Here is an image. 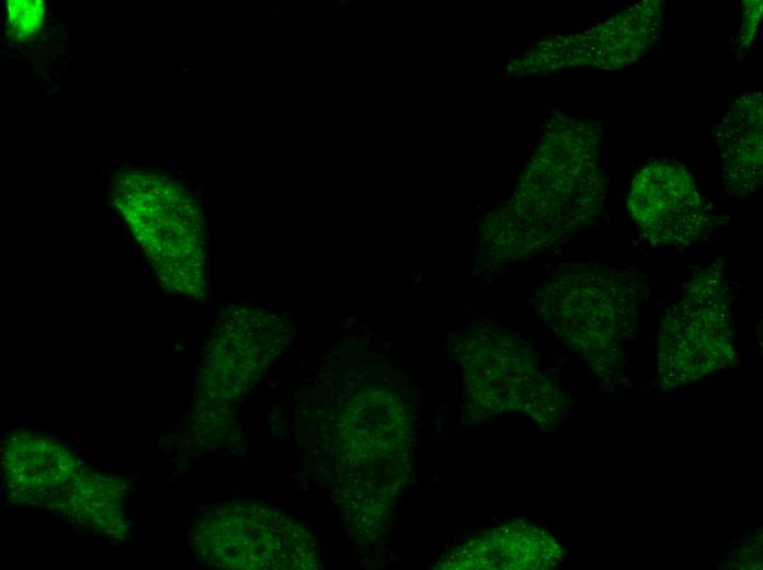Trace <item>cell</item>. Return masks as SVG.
Here are the masks:
<instances>
[{
    "mask_svg": "<svg viewBox=\"0 0 763 570\" xmlns=\"http://www.w3.org/2000/svg\"><path fill=\"white\" fill-rule=\"evenodd\" d=\"M412 408L385 372L353 373L331 419V480L353 537L374 544L386 533L410 478Z\"/></svg>",
    "mask_w": 763,
    "mask_h": 570,
    "instance_id": "cell-1",
    "label": "cell"
},
{
    "mask_svg": "<svg viewBox=\"0 0 763 570\" xmlns=\"http://www.w3.org/2000/svg\"><path fill=\"white\" fill-rule=\"evenodd\" d=\"M601 135L593 122L562 119L549 127L511 201L482 231L483 269L531 259L596 218L606 196Z\"/></svg>",
    "mask_w": 763,
    "mask_h": 570,
    "instance_id": "cell-2",
    "label": "cell"
},
{
    "mask_svg": "<svg viewBox=\"0 0 763 570\" xmlns=\"http://www.w3.org/2000/svg\"><path fill=\"white\" fill-rule=\"evenodd\" d=\"M649 294L644 274L592 262L563 264L534 294L542 320L580 355L605 389L626 378L627 351Z\"/></svg>",
    "mask_w": 763,
    "mask_h": 570,
    "instance_id": "cell-3",
    "label": "cell"
},
{
    "mask_svg": "<svg viewBox=\"0 0 763 570\" xmlns=\"http://www.w3.org/2000/svg\"><path fill=\"white\" fill-rule=\"evenodd\" d=\"M114 207L169 293L193 300L207 295V255L202 213L170 176L126 169L111 182Z\"/></svg>",
    "mask_w": 763,
    "mask_h": 570,
    "instance_id": "cell-4",
    "label": "cell"
},
{
    "mask_svg": "<svg viewBox=\"0 0 763 570\" xmlns=\"http://www.w3.org/2000/svg\"><path fill=\"white\" fill-rule=\"evenodd\" d=\"M451 351L463 375L465 409L471 421L520 412L544 430L562 422L566 392L516 333L476 322L452 335Z\"/></svg>",
    "mask_w": 763,
    "mask_h": 570,
    "instance_id": "cell-5",
    "label": "cell"
},
{
    "mask_svg": "<svg viewBox=\"0 0 763 570\" xmlns=\"http://www.w3.org/2000/svg\"><path fill=\"white\" fill-rule=\"evenodd\" d=\"M192 548L208 567L239 570L320 568L312 532L285 512L258 501L205 509L191 534Z\"/></svg>",
    "mask_w": 763,
    "mask_h": 570,
    "instance_id": "cell-6",
    "label": "cell"
},
{
    "mask_svg": "<svg viewBox=\"0 0 763 570\" xmlns=\"http://www.w3.org/2000/svg\"><path fill=\"white\" fill-rule=\"evenodd\" d=\"M730 289L722 263L698 270L661 318L657 376L664 390L737 366Z\"/></svg>",
    "mask_w": 763,
    "mask_h": 570,
    "instance_id": "cell-7",
    "label": "cell"
},
{
    "mask_svg": "<svg viewBox=\"0 0 763 570\" xmlns=\"http://www.w3.org/2000/svg\"><path fill=\"white\" fill-rule=\"evenodd\" d=\"M291 321L253 307H231L207 341L196 381L201 408H226L242 398L285 352Z\"/></svg>",
    "mask_w": 763,
    "mask_h": 570,
    "instance_id": "cell-8",
    "label": "cell"
},
{
    "mask_svg": "<svg viewBox=\"0 0 763 570\" xmlns=\"http://www.w3.org/2000/svg\"><path fill=\"white\" fill-rule=\"evenodd\" d=\"M627 210L654 247H686L703 233L707 217L696 183L675 162H652L633 178Z\"/></svg>",
    "mask_w": 763,
    "mask_h": 570,
    "instance_id": "cell-9",
    "label": "cell"
},
{
    "mask_svg": "<svg viewBox=\"0 0 763 570\" xmlns=\"http://www.w3.org/2000/svg\"><path fill=\"white\" fill-rule=\"evenodd\" d=\"M664 2L644 0L578 35L560 39L562 45L540 48L537 57L549 66L588 65L606 70L628 66L646 55L659 34Z\"/></svg>",
    "mask_w": 763,
    "mask_h": 570,
    "instance_id": "cell-10",
    "label": "cell"
},
{
    "mask_svg": "<svg viewBox=\"0 0 763 570\" xmlns=\"http://www.w3.org/2000/svg\"><path fill=\"white\" fill-rule=\"evenodd\" d=\"M9 497L22 504H49L82 467L57 440L30 431H14L1 449Z\"/></svg>",
    "mask_w": 763,
    "mask_h": 570,
    "instance_id": "cell-11",
    "label": "cell"
},
{
    "mask_svg": "<svg viewBox=\"0 0 763 570\" xmlns=\"http://www.w3.org/2000/svg\"><path fill=\"white\" fill-rule=\"evenodd\" d=\"M563 549L546 529L512 521L453 548L439 569L449 570H548L563 560Z\"/></svg>",
    "mask_w": 763,
    "mask_h": 570,
    "instance_id": "cell-12",
    "label": "cell"
},
{
    "mask_svg": "<svg viewBox=\"0 0 763 570\" xmlns=\"http://www.w3.org/2000/svg\"><path fill=\"white\" fill-rule=\"evenodd\" d=\"M762 140V93H745L728 106L716 130V141L721 156L720 175L727 194L747 197L761 184Z\"/></svg>",
    "mask_w": 763,
    "mask_h": 570,
    "instance_id": "cell-13",
    "label": "cell"
},
{
    "mask_svg": "<svg viewBox=\"0 0 763 570\" xmlns=\"http://www.w3.org/2000/svg\"><path fill=\"white\" fill-rule=\"evenodd\" d=\"M69 523L112 538L127 531L125 486L109 475L81 467L50 503Z\"/></svg>",
    "mask_w": 763,
    "mask_h": 570,
    "instance_id": "cell-14",
    "label": "cell"
},
{
    "mask_svg": "<svg viewBox=\"0 0 763 570\" xmlns=\"http://www.w3.org/2000/svg\"><path fill=\"white\" fill-rule=\"evenodd\" d=\"M45 2L42 0H9L7 2V31L18 42L33 38L42 29Z\"/></svg>",
    "mask_w": 763,
    "mask_h": 570,
    "instance_id": "cell-15",
    "label": "cell"
}]
</instances>
